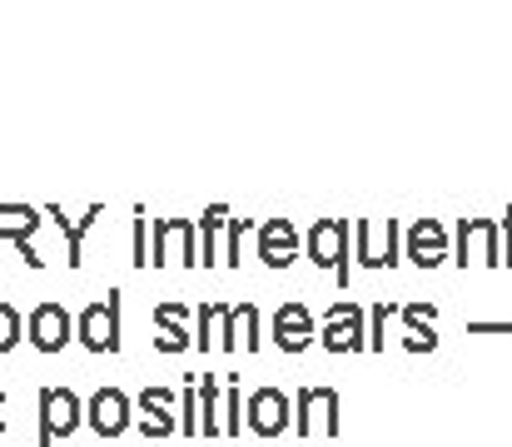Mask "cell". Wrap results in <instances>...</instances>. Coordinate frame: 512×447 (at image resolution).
Masks as SVG:
<instances>
[{
	"instance_id": "obj_25",
	"label": "cell",
	"mask_w": 512,
	"mask_h": 447,
	"mask_svg": "<svg viewBox=\"0 0 512 447\" xmlns=\"http://www.w3.org/2000/svg\"><path fill=\"white\" fill-rule=\"evenodd\" d=\"M224 229H229V239L219 244V264L239 269V239H244V234L254 229V219H234V214H229V224H224Z\"/></svg>"
},
{
	"instance_id": "obj_30",
	"label": "cell",
	"mask_w": 512,
	"mask_h": 447,
	"mask_svg": "<svg viewBox=\"0 0 512 447\" xmlns=\"http://www.w3.org/2000/svg\"><path fill=\"white\" fill-rule=\"evenodd\" d=\"M438 348V333H408L403 338V353H433Z\"/></svg>"
},
{
	"instance_id": "obj_19",
	"label": "cell",
	"mask_w": 512,
	"mask_h": 447,
	"mask_svg": "<svg viewBox=\"0 0 512 447\" xmlns=\"http://www.w3.org/2000/svg\"><path fill=\"white\" fill-rule=\"evenodd\" d=\"M224 224H229V204H209L194 224V239H199V269H214L219 264V239H224Z\"/></svg>"
},
{
	"instance_id": "obj_7",
	"label": "cell",
	"mask_w": 512,
	"mask_h": 447,
	"mask_svg": "<svg viewBox=\"0 0 512 447\" xmlns=\"http://www.w3.org/2000/svg\"><path fill=\"white\" fill-rule=\"evenodd\" d=\"M85 428H90L95 438H105V443L125 438V433L135 428V403H130V393H125V388H95V393L85 398Z\"/></svg>"
},
{
	"instance_id": "obj_5",
	"label": "cell",
	"mask_w": 512,
	"mask_h": 447,
	"mask_svg": "<svg viewBox=\"0 0 512 447\" xmlns=\"http://www.w3.org/2000/svg\"><path fill=\"white\" fill-rule=\"evenodd\" d=\"M75 338L90 353H120V289H110L105 298H95V303L80 308Z\"/></svg>"
},
{
	"instance_id": "obj_26",
	"label": "cell",
	"mask_w": 512,
	"mask_h": 447,
	"mask_svg": "<svg viewBox=\"0 0 512 447\" xmlns=\"http://www.w3.org/2000/svg\"><path fill=\"white\" fill-rule=\"evenodd\" d=\"M174 423H179V433H184V438H199V398H194V383H184Z\"/></svg>"
},
{
	"instance_id": "obj_10",
	"label": "cell",
	"mask_w": 512,
	"mask_h": 447,
	"mask_svg": "<svg viewBox=\"0 0 512 447\" xmlns=\"http://www.w3.org/2000/svg\"><path fill=\"white\" fill-rule=\"evenodd\" d=\"M403 259L413 264V269H438V264H448L453 259V234H448V224L443 219H413L408 224V234H403Z\"/></svg>"
},
{
	"instance_id": "obj_15",
	"label": "cell",
	"mask_w": 512,
	"mask_h": 447,
	"mask_svg": "<svg viewBox=\"0 0 512 447\" xmlns=\"http://www.w3.org/2000/svg\"><path fill=\"white\" fill-rule=\"evenodd\" d=\"M35 229H40V209H30V204H0V244H15L30 269H45V259L35 254Z\"/></svg>"
},
{
	"instance_id": "obj_3",
	"label": "cell",
	"mask_w": 512,
	"mask_h": 447,
	"mask_svg": "<svg viewBox=\"0 0 512 447\" xmlns=\"http://www.w3.org/2000/svg\"><path fill=\"white\" fill-rule=\"evenodd\" d=\"M35 408H40V418H35L40 438H35V447H55L60 438L85 428V398H75L70 388H40Z\"/></svg>"
},
{
	"instance_id": "obj_32",
	"label": "cell",
	"mask_w": 512,
	"mask_h": 447,
	"mask_svg": "<svg viewBox=\"0 0 512 447\" xmlns=\"http://www.w3.org/2000/svg\"><path fill=\"white\" fill-rule=\"evenodd\" d=\"M5 403H10V398H5V388H0V438H5Z\"/></svg>"
},
{
	"instance_id": "obj_22",
	"label": "cell",
	"mask_w": 512,
	"mask_h": 447,
	"mask_svg": "<svg viewBox=\"0 0 512 447\" xmlns=\"http://www.w3.org/2000/svg\"><path fill=\"white\" fill-rule=\"evenodd\" d=\"M398 318H403L408 333H438V303H428V298L398 303Z\"/></svg>"
},
{
	"instance_id": "obj_31",
	"label": "cell",
	"mask_w": 512,
	"mask_h": 447,
	"mask_svg": "<svg viewBox=\"0 0 512 447\" xmlns=\"http://www.w3.org/2000/svg\"><path fill=\"white\" fill-rule=\"evenodd\" d=\"M498 239H508V249H503V264L512 269V209L503 214V219H498Z\"/></svg>"
},
{
	"instance_id": "obj_20",
	"label": "cell",
	"mask_w": 512,
	"mask_h": 447,
	"mask_svg": "<svg viewBox=\"0 0 512 447\" xmlns=\"http://www.w3.org/2000/svg\"><path fill=\"white\" fill-rule=\"evenodd\" d=\"M219 393H224V378L199 373V383H194V398H199V438H219Z\"/></svg>"
},
{
	"instance_id": "obj_14",
	"label": "cell",
	"mask_w": 512,
	"mask_h": 447,
	"mask_svg": "<svg viewBox=\"0 0 512 447\" xmlns=\"http://www.w3.org/2000/svg\"><path fill=\"white\" fill-rule=\"evenodd\" d=\"M130 403H135V428H140L150 443H165V438L179 433L170 388H145V393H140V398H130Z\"/></svg>"
},
{
	"instance_id": "obj_9",
	"label": "cell",
	"mask_w": 512,
	"mask_h": 447,
	"mask_svg": "<svg viewBox=\"0 0 512 447\" xmlns=\"http://www.w3.org/2000/svg\"><path fill=\"white\" fill-rule=\"evenodd\" d=\"M309 264L329 269L348 294V219H314L309 224Z\"/></svg>"
},
{
	"instance_id": "obj_2",
	"label": "cell",
	"mask_w": 512,
	"mask_h": 447,
	"mask_svg": "<svg viewBox=\"0 0 512 447\" xmlns=\"http://www.w3.org/2000/svg\"><path fill=\"white\" fill-rule=\"evenodd\" d=\"M353 264L358 269H398L403 264V224L398 219H388V224H378V219H358L353 224Z\"/></svg>"
},
{
	"instance_id": "obj_13",
	"label": "cell",
	"mask_w": 512,
	"mask_h": 447,
	"mask_svg": "<svg viewBox=\"0 0 512 447\" xmlns=\"http://www.w3.org/2000/svg\"><path fill=\"white\" fill-rule=\"evenodd\" d=\"M30 348L35 353H65L70 348V308L45 298L30 308Z\"/></svg>"
},
{
	"instance_id": "obj_27",
	"label": "cell",
	"mask_w": 512,
	"mask_h": 447,
	"mask_svg": "<svg viewBox=\"0 0 512 447\" xmlns=\"http://www.w3.org/2000/svg\"><path fill=\"white\" fill-rule=\"evenodd\" d=\"M20 338H25V318H20V308H15V303H0V353H10Z\"/></svg>"
},
{
	"instance_id": "obj_21",
	"label": "cell",
	"mask_w": 512,
	"mask_h": 447,
	"mask_svg": "<svg viewBox=\"0 0 512 447\" xmlns=\"http://www.w3.org/2000/svg\"><path fill=\"white\" fill-rule=\"evenodd\" d=\"M219 433L239 438L244 433V393H239V373H229L224 393H219Z\"/></svg>"
},
{
	"instance_id": "obj_12",
	"label": "cell",
	"mask_w": 512,
	"mask_h": 447,
	"mask_svg": "<svg viewBox=\"0 0 512 447\" xmlns=\"http://www.w3.org/2000/svg\"><path fill=\"white\" fill-rule=\"evenodd\" d=\"M254 249H259L264 269H294L299 249H304V234L289 219H264V224H254Z\"/></svg>"
},
{
	"instance_id": "obj_11",
	"label": "cell",
	"mask_w": 512,
	"mask_h": 447,
	"mask_svg": "<svg viewBox=\"0 0 512 447\" xmlns=\"http://www.w3.org/2000/svg\"><path fill=\"white\" fill-rule=\"evenodd\" d=\"M269 338H274L279 353H309V343H319V318L309 313V303L289 298V303L274 308V318H269Z\"/></svg>"
},
{
	"instance_id": "obj_17",
	"label": "cell",
	"mask_w": 512,
	"mask_h": 447,
	"mask_svg": "<svg viewBox=\"0 0 512 447\" xmlns=\"http://www.w3.org/2000/svg\"><path fill=\"white\" fill-rule=\"evenodd\" d=\"M155 328H160V338H155V348L160 353H189V303L184 298H165V303H155Z\"/></svg>"
},
{
	"instance_id": "obj_4",
	"label": "cell",
	"mask_w": 512,
	"mask_h": 447,
	"mask_svg": "<svg viewBox=\"0 0 512 447\" xmlns=\"http://www.w3.org/2000/svg\"><path fill=\"white\" fill-rule=\"evenodd\" d=\"M319 348L324 353H368V313L353 298H334L319 318Z\"/></svg>"
},
{
	"instance_id": "obj_28",
	"label": "cell",
	"mask_w": 512,
	"mask_h": 447,
	"mask_svg": "<svg viewBox=\"0 0 512 447\" xmlns=\"http://www.w3.org/2000/svg\"><path fill=\"white\" fill-rule=\"evenodd\" d=\"M468 333H473V338H512V318H498V323H493V318H473Z\"/></svg>"
},
{
	"instance_id": "obj_16",
	"label": "cell",
	"mask_w": 512,
	"mask_h": 447,
	"mask_svg": "<svg viewBox=\"0 0 512 447\" xmlns=\"http://www.w3.org/2000/svg\"><path fill=\"white\" fill-rule=\"evenodd\" d=\"M179 244V264L184 269H199V239H194V224L189 219H155V249H150V269L170 264V249Z\"/></svg>"
},
{
	"instance_id": "obj_23",
	"label": "cell",
	"mask_w": 512,
	"mask_h": 447,
	"mask_svg": "<svg viewBox=\"0 0 512 447\" xmlns=\"http://www.w3.org/2000/svg\"><path fill=\"white\" fill-rule=\"evenodd\" d=\"M388 318H398V303H393V298H378V303L368 308V353H378V348L388 343Z\"/></svg>"
},
{
	"instance_id": "obj_29",
	"label": "cell",
	"mask_w": 512,
	"mask_h": 447,
	"mask_svg": "<svg viewBox=\"0 0 512 447\" xmlns=\"http://www.w3.org/2000/svg\"><path fill=\"white\" fill-rule=\"evenodd\" d=\"M145 224H150V219H145V204H135V259H130L135 269H150V249H145Z\"/></svg>"
},
{
	"instance_id": "obj_18",
	"label": "cell",
	"mask_w": 512,
	"mask_h": 447,
	"mask_svg": "<svg viewBox=\"0 0 512 447\" xmlns=\"http://www.w3.org/2000/svg\"><path fill=\"white\" fill-rule=\"evenodd\" d=\"M40 219H55V224H60V234H65V244H70V269H80V264H85V259H80V254H85V234L105 219V204H90V209H85V219H75V224H70L55 204H50Z\"/></svg>"
},
{
	"instance_id": "obj_8",
	"label": "cell",
	"mask_w": 512,
	"mask_h": 447,
	"mask_svg": "<svg viewBox=\"0 0 512 447\" xmlns=\"http://www.w3.org/2000/svg\"><path fill=\"white\" fill-rule=\"evenodd\" d=\"M244 428L264 443H279L289 428H294V403L284 388H259L244 398Z\"/></svg>"
},
{
	"instance_id": "obj_1",
	"label": "cell",
	"mask_w": 512,
	"mask_h": 447,
	"mask_svg": "<svg viewBox=\"0 0 512 447\" xmlns=\"http://www.w3.org/2000/svg\"><path fill=\"white\" fill-rule=\"evenodd\" d=\"M289 403H294V428H289V433H299L304 443H309L314 433L343 438V393L339 388H299Z\"/></svg>"
},
{
	"instance_id": "obj_6",
	"label": "cell",
	"mask_w": 512,
	"mask_h": 447,
	"mask_svg": "<svg viewBox=\"0 0 512 447\" xmlns=\"http://www.w3.org/2000/svg\"><path fill=\"white\" fill-rule=\"evenodd\" d=\"M259 343H264V313H259V303H249V298L224 303L219 308V323H214V348L219 353H234V348L259 353Z\"/></svg>"
},
{
	"instance_id": "obj_24",
	"label": "cell",
	"mask_w": 512,
	"mask_h": 447,
	"mask_svg": "<svg viewBox=\"0 0 512 447\" xmlns=\"http://www.w3.org/2000/svg\"><path fill=\"white\" fill-rule=\"evenodd\" d=\"M219 308H224V303H199V313H194V348H199V353H209V348H214Z\"/></svg>"
}]
</instances>
